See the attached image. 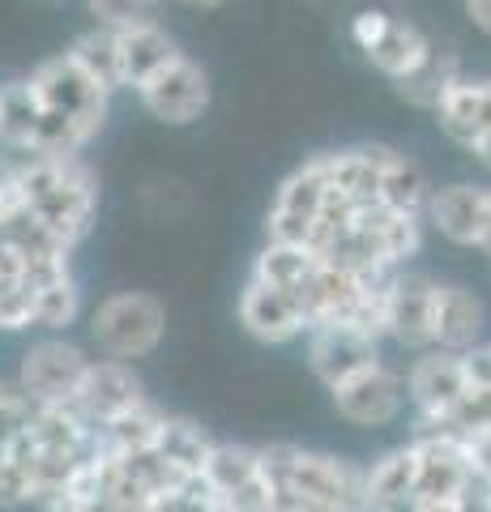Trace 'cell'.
Segmentation results:
<instances>
[{"instance_id":"277c9868","label":"cell","mask_w":491,"mask_h":512,"mask_svg":"<svg viewBox=\"0 0 491 512\" xmlns=\"http://www.w3.org/2000/svg\"><path fill=\"white\" fill-rule=\"evenodd\" d=\"M86 338L94 355L141 363L167 342V303L154 291H112L90 308Z\"/></svg>"},{"instance_id":"f1b7e54d","label":"cell","mask_w":491,"mask_h":512,"mask_svg":"<svg viewBox=\"0 0 491 512\" xmlns=\"http://www.w3.org/2000/svg\"><path fill=\"white\" fill-rule=\"evenodd\" d=\"M483 478H487V474H483ZM487 491H491V478H487Z\"/></svg>"},{"instance_id":"603a6c76","label":"cell","mask_w":491,"mask_h":512,"mask_svg":"<svg viewBox=\"0 0 491 512\" xmlns=\"http://www.w3.org/2000/svg\"><path fill=\"white\" fill-rule=\"evenodd\" d=\"M466 367L474 384H491V342H479L466 350Z\"/></svg>"},{"instance_id":"d6986e66","label":"cell","mask_w":491,"mask_h":512,"mask_svg":"<svg viewBox=\"0 0 491 512\" xmlns=\"http://www.w3.org/2000/svg\"><path fill=\"white\" fill-rule=\"evenodd\" d=\"M462 56L453 52V47H440L432 43V52H427V60L419 64L415 73H406L393 82V90H398V99H406L410 107L419 111H436V103L445 99V94L453 90V82H462Z\"/></svg>"},{"instance_id":"484cf974","label":"cell","mask_w":491,"mask_h":512,"mask_svg":"<svg viewBox=\"0 0 491 512\" xmlns=\"http://www.w3.org/2000/svg\"><path fill=\"white\" fill-rule=\"evenodd\" d=\"M176 5H184V9H193V13H214V9H223L227 0H176Z\"/></svg>"},{"instance_id":"7c38bea8","label":"cell","mask_w":491,"mask_h":512,"mask_svg":"<svg viewBox=\"0 0 491 512\" xmlns=\"http://www.w3.org/2000/svg\"><path fill=\"white\" fill-rule=\"evenodd\" d=\"M385 342L406 355L436 346V278L419 274V269H398L385 308Z\"/></svg>"},{"instance_id":"ac0fdd59","label":"cell","mask_w":491,"mask_h":512,"mask_svg":"<svg viewBox=\"0 0 491 512\" xmlns=\"http://www.w3.org/2000/svg\"><path fill=\"white\" fill-rule=\"evenodd\" d=\"M432 43H436V39H427L423 30H419L415 22H410V18H398V13H393L389 26L380 30V39L368 47V52H363V60H368L380 77L398 82V77L415 73L419 64L427 60V52H432Z\"/></svg>"},{"instance_id":"7402d4cb","label":"cell","mask_w":491,"mask_h":512,"mask_svg":"<svg viewBox=\"0 0 491 512\" xmlns=\"http://www.w3.org/2000/svg\"><path fill=\"white\" fill-rule=\"evenodd\" d=\"M389 18L393 13H385V9H359L351 18V43L359 47V52H368V47L380 39V30L389 26Z\"/></svg>"},{"instance_id":"d4e9b609","label":"cell","mask_w":491,"mask_h":512,"mask_svg":"<svg viewBox=\"0 0 491 512\" xmlns=\"http://www.w3.org/2000/svg\"><path fill=\"white\" fill-rule=\"evenodd\" d=\"M466 154H470V158H474V163H479V167H483V171L491 175V128H487V133H483L479 141H474V146H470Z\"/></svg>"},{"instance_id":"4fadbf2b","label":"cell","mask_w":491,"mask_h":512,"mask_svg":"<svg viewBox=\"0 0 491 512\" xmlns=\"http://www.w3.org/2000/svg\"><path fill=\"white\" fill-rule=\"evenodd\" d=\"M491 222V184H445L427 201V227L453 248H483Z\"/></svg>"},{"instance_id":"83f0119b","label":"cell","mask_w":491,"mask_h":512,"mask_svg":"<svg viewBox=\"0 0 491 512\" xmlns=\"http://www.w3.org/2000/svg\"><path fill=\"white\" fill-rule=\"evenodd\" d=\"M0 124H5V86H0Z\"/></svg>"},{"instance_id":"7a4b0ae2","label":"cell","mask_w":491,"mask_h":512,"mask_svg":"<svg viewBox=\"0 0 491 512\" xmlns=\"http://www.w3.org/2000/svg\"><path fill=\"white\" fill-rule=\"evenodd\" d=\"M278 512H351L363 508V466L325 448L261 444Z\"/></svg>"},{"instance_id":"5bb4252c","label":"cell","mask_w":491,"mask_h":512,"mask_svg":"<svg viewBox=\"0 0 491 512\" xmlns=\"http://www.w3.org/2000/svg\"><path fill=\"white\" fill-rule=\"evenodd\" d=\"M141 402H150V393H146V380L137 376V363L94 355L82 393H77V406H82L94 423H112Z\"/></svg>"},{"instance_id":"30bf717a","label":"cell","mask_w":491,"mask_h":512,"mask_svg":"<svg viewBox=\"0 0 491 512\" xmlns=\"http://www.w3.org/2000/svg\"><path fill=\"white\" fill-rule=\"evenodd\" d=\"M380 359H385V338H376L368 329H355V325H316L304 338V363L325 393Z\"/></svg>"},{"instance_id":"6da1fadb","label":"cell","mask_w":491,"mask_h":512,"mask_svg":"<svg viewBox=\"0 0 491 512\" xmlns=\"http://www.w3.org/2000/svg\"><path fill=\"white\" fill-rule=\"evenodd\" d=\"M0 86H5L0 146L13 154H86L116 99V90L69 47L39 60L18 82Z\"/></svg>"},{"instance_id":"9a60e30c","label":"cell","mask_w":491,"mask_h":512,"mask_svg":"<svg viewBox=\"0 0 491 512\" xmlns=\"http://www.w3.org/2000/svg\"><path fill=\"white\" fill-rule=\"evenodd\" d=\"M419 483V448L415 440L385 448L372 466H363V508L372 512H398L410 508Z\"/></svg>"},{"instance_id":"5b68a950","label":"cell","mask_w":491,"mask_h":512,"mask_svg":"<svg viewBox=\"0 0 491 512\" xmlns=\"http://www.w3.org/2000/svg\"><path fill=\"white\" fill-rule=\"evenodd\" d=\"M94 355L86 346L69 342L65 333H39L35 342L22 350L18 359V389L30 402H47V406H77V393L86 384Z\"/></svg>"},{"instance_id":"8fae6325","label":"cell","mask_w":491,"mask_h":512,"mask_svg":"<svg viewBox=\"0 0 491 512\" xmlns=\"http://www.w3.org/2000/svg\"><path fill=\"white\" fill-rule=\"evenodd\" d=\"M235 320H240V329L261 346H291L299 338H308V329H312L304 303L291 291L269 286L261 278H244L240 299H235Z\"/></svg>"},{"instance_id":"ffe728a7","label":"cell","mask_w":491,"mask_h":512,"mask_svg":"<svg viewBox=\"0 0 491 512\" xmlns=\"http://www.w3.org/2000/svg\"><path fill=\"white\" fill-rule=\"evenodd\" d=\"M432 116H436V128L453 141V146L470 150L474 141L483 137V82L479 77H462V82H453V90L436 103Z\"/></svg>"},{"instance_id":"8992f818","label":"cell","mask_w":491,"mask_h":512,"mask_svg":"<svg viewBox=\"0 0 491 512\" xmlns=\"http://www.w3.org/2000/svg\"><path fill=\"white\" fill-rule=\"evenodd\" d=\"M133 99L141 103V111H146L150 120L167 124V128H188L210 111L214 86H210V73H205L193 56L176 52L167 64H158L146 82H137Z\"/></svg>"},{"instance_id":"44dd1931","label":"cell","mask_w":491,"mask_h":512,"mask_svg":"<svg viewBox=\"0 0 491 512\" xmlns=\"http://www.w3.org/2000/svg\"><path fill=\"white\" fill-rule=\"evenodd\" d=\"M86 13H90L94 26L129 30V26L158 22V13H163V0H86Z\"/></svg>"},{"instance_id":"e0dca14e","label":"cell","mask_w":491,"mask_h":512,"mask_svg":"<svg viewBox=\"0 0 491 512\" xmlns=\"http://www.w3.org/2000/svg\"><path fill=\"white\" fill-rule=\"evenodd\" d=\"M180 52V43L167 35L163 22H146V26H129L116 30V64H120V90H137V82L167 64Z\"/></svg>"},{"instance_id":"2e32d148","label":"cell","mask_w":491,"mask_h":512,"mask_svg":"<svg viewBox=\"0 0 491 512\" xmlns=\"http://www.w3.org/2000/svg\"><path fill=\"white\" fill-rule=\"evenodd\" d=\"M487 308L462 282H436V346L470 350L483 342Z\"/></svg>"},{"instance_id":"ba28073f","label":"cell","mask_w":491,"mask_h":512,"mask_svg":"<svg viewBox=\"0 0 491 512\" xmlns=\"http://www.w3.org/2000/svg\"><path fill=\"white\" fill-rule=\"evenodd\" d=\"M205 478H210L214 491V512H278L261 444L218 440L210 466H205Z\"/></svg>"},{"instance_id":"cb8c5ba5","label":"cell","mask_w":491,"mask_h":512,"mask_svg":"<svg viewBox=\"0 0 491 512\" xmlns=\"http://www.w3.org/2000/svg\"><path fill=\"white\" fill-rule=\"evenodd\" d=\"M466 5V18L474 30H483V35H491V0H462Z\"/></svg>"},{"instance_id":"3957f363","label":"cell","mask_w":491,"mask_h":512,"mask_svg":"<svg viewBox=\"0 0 491 512\" xmlns=\"http://www.w3.org/2000/svg\"><path fill=\"white\" fill-rule=\"evenodd\" d=\"M18 184L43 227L73 248L86 244L99 218V175L86 154H18Z\"/></svg>"},{"instance_id":"4316f807","label":"cell","mask_w":491,"mask_h":512,"mask_svg":"<svg viewBox=\"0 0 491 512\" xmlns=\"http://www.w3.org/2000/svg\"><path fill=\"white\" fill-rule=\"evenodd\" d=\"M483 256H491V222H487V235H483V248H479Z\"/></svg>"},{"instance_id":"52a82bcc","label":"cell","mask_w":491,"mask_h":512,"mask_svg":"<svg viewBox=\"0 0 491 512\" xmlns=\"http://www.w3.org/2000/svg\"><path fill=\"white\" fill-rule=\"evenodd\" d=\"M329 402H334L338 419L351 423L359 431H380L393 427L406 414L410 397H406V372H398L393 363H372L363 367L359 376H351L338 389H329Z\"/></svg>"},{"instance_id":"9c48e42d","label":"cell","mask_w":491,"mask_h":512,"mask_svg":"<svg viewBox=\"0 0 491 512\" xmlns=\"http://www.w3.org/2000/svg\"><path fill=\"white\" fill-rule=\"evenodd\" d=\"M470 367L466 350H445V346H427L419 355H410L406 367V397L415 410V423H436L462 402L470 389Z\"/></svg>"}]
</instances>
